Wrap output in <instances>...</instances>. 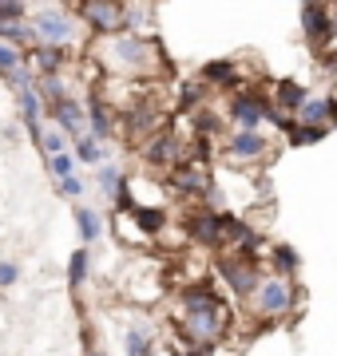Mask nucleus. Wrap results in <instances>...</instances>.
Returning <instances> with one entry per match:
<instances>
[{
  "label": "nucleus",
  "mask_w": 337,
  "mask_h": 356,
  "mask_svg": "<svg viewBox=\"0 0 337 356\" xmlns=\"http://www.w3.org/2000/svg\"><path fill=\"white\" fill-rule=\"evenodd\" d=\"M266 107H270V103L258 99V95H238V99H230V119L238 123V127H246V131H262Z\"/></svg>",
  "instance_id": "obj_11"
},
{
  "label": "nucleus",
  "mask_w": 337,
  "mask_h": 356,
  "mask_svg": "<svg viewBox=\"0 0 337 356\" xmlns=\"http://www.w3.org/2000/svg\"><path fill=\"white\" fill-rule=\"evenodd\" d=\"M76 229H79V242L84 245H95L104 238V218L95 214L91 206H79L76 210Z\"/></svg>",
  "instance_id": "obj_18"
},
{
  "label": "nucleus",
  "mask_w": 337,
  "mask_h": 356,
  "mask_svg": "<svg viewBox=\"0 0 337 356\" xmlns=\"http://www.w3.org/2000/svg\"><path fill=\"white\" fill-rule=\"evenodd\" d=\"M88 127H91L88 139H95V143H107L111 135H116V123H111V111H107L104 99H91L88 103Z\"/></svg>",
  "instance_id": "obj_16"
},
{
  "label": "nucleus",
  "mask_w": 337,
  "mask_h": 356,
  "mask_svg": "<svg viewBox=\"0 0 337 356\" xmlns=\"http://www.w3.org/2000/svg\"><path fill=\"white\" fill-rule=\"evenodd\" d=\"M84 356H107V353H100V348H88V353H84Z\"/></svg>",
  "instance_id": "obj_36"
},
{
  "label": "nucleus",
  "mask_w": 337,
  "mask_h": 356,
  "mask_svg": "<svg viewBox=\"0 0 337 356\" xmlns=\"http://www.w3.org/2000/svg\"><path fill=\"white\" fill-rule=\"evenodd\" d=\"M210 83H234V64H207Z\"/></svg>",
  "instance_id": "obj_33"
},
{
  "label": "nucleus",
  "mask_w": 337,
  "mask_h": 356,
  "mask_svg": "<svg viewBox=\"0 0 337 356\" xmlns=\"http://www.w3.org/2000/svg\"><path fill=\"white\" fill-rule=\"evenodd\" d=\"M151 356H171V353H151Z\"/></svg>",
  "instance_id": "obj_37"
},
{
  "label": "nucleus",
  "mask_w": 337,
  "mask_h": 356,
  "mask_svg": "<svg viewBox=\"0 0 337 356\" xmlns=\"http://www.w3.org/2000/svg\"><path fill=\"white\" fill-rule=\"evenodd\" d=\"M4 83H8L16 95H20V91H28V88H36V83H32V72H28L24 64L16 67V72H8V76H4Z\"/></svg>",
  "instance_id": "obj_30"
},
{
  "label": "nucleus",
  "mask_w": 337,
  "mask_h": 356,
  "mask_svg": "<svg viewBox=\"0 0 337 356\" xmlns=\"http://www.w3.org/2000/svg\"><path fill=\"white\" fill-rule=\"evenodd\" d=\"M171 182H175V191H179V194H191V198H207V194L214 191V186H210V175L198 163L171 166Z\"/></svg>",
  "instance_id": "obj_9"
},
{
  "label": "nucleus",
  "mask_w": 337,
  "mask_h": 356,
  "mask_svg": "<svg viewBox=\"0 0 337 356\" xmlns=\"http://www.w3.org/2000/svg\"><path fill=\"white\" fill-rule=\"evenodd\" d=\"M219 277H222V285H226V293H230L234 301H246L250 293L258 289V281L266 277V273H262V261L254 254L230 250V254H222V261H219Z\"/></svg>",
  "instance_id": "obj_3"
},
{
  "label": "nucleus",
  "mask_w": 337,
  "mask_h": 356,
  "mask_svg": "<svg viewBox=\"0 0 337 356\" xmlns=\"http://www.w3.org/2000/svg\"><path fill=\"white\" fill-rule=\"evenodd\" d=\"M147 20H151L147 4H123V24H127V28H143Z\"/></svg>",
  "instance_id": "obj_29"
},
{
  "label": "nucleus",
  "mask_w": 337,
  "mask_h": 356,
  "mask_svg": "<svg viewBox=\"0 0 337 356\" xmlns=\"http://www.w3.org/2000/svg\"><path fill=\"white\" fill-rule=\"evenodd\" d=\"M298 305H301L298 281L282 277V273H266V277L258 281V289L242 301V309H246L254 321H285Z\"/></svg>",
  "instance_id": "obj_2"
},
{
  "label": "nucleus",
  "mask_w": 337,
  "mask_h": 356,
  "mask_svg": "<svg viewBox=\"0 0 337 356\" xmlns=\"http://www.w3.org/2000/svg\"><path fill=\"white\" fill-rule=\"evenodd\" d=\"M48 111H52V119H56V127L64 131V135H72V139H84V135H88V111H84V107H79L76 99H60L56 103V107H48Z\"/></svg>",
  "instance_id": "obj_10"
},
{
  "label": "nucleus",
  "mask_w": 337,
  "mask_h": 356,
  "mask_svg": "<svg viewBox=\"0 0 337 356\" xmlns=\"http://www.w3.org/2000/svg\"><path fill=\"white\" fill-rule=\"evenodd\" d=\"M64 60H68V48H60V44H40L36 48V64L44 76H60Z\"/></svg>",
  "instance_id": "obj_21"
},
{
  "label": "nucleus",
  "mask_w": 337,
  "mask_h": 356,
  "mask_svg": "<svg viewBox=\"0 0 337 356\" xmlns=\"http://www.w3.org/2000/svg\"><path fill=\"white\" fill-rule=\"evenodd\" d=\"M147 163L151 166H175L179 163V139H175V135H171V131H163V135H155V139L147 143Z\"/></svg>",
  "instance_id": "obj_14"
},
{
  "label": "nucleus",
  "mask_w": 337,
  "mask_h": 356,
  "mask_svg": "<svg viewBox=\"0 0 337 356\" xmlns=\"http://www.w3.org/2000/svg\"><path fill=\"white\" fill-rule=\"evenodd\" d=\"M325 131H329V127H310V123H294V127L285 131V135L298 143V147H310V143H322V139H325Z\"/></svg>",
  "instance_id": "obj_26"
},
{
  "label": "nucleus",
  "mask_w": 337,
  "mask_h": 356,
  "mask_svg": "<svg viewBox=\"0 0 337 356\" xmlns=\"http://www.w3.org/2000/svg\"><path fill=\"white\" fill-rule=\"evenodd\" d=\"M226 154H230L234 163H246V166H254V163H262V159H270V139L262 135V131H246V127H238L226 139Z\"/></svg>",
  "instance_id": "obj_5"
},
{
  "label": "nucleus",
  "mask_w": 337,
  "mask_h": 356,
  "mask_svg": "<svg viewBox=\"0 0 337 356\" xmlns=\"http://www.w3.org/2000/svg\"><path fill=\"white\" fill-rule=\"evenodd\" d=\"M16 103H20V115H24V127H32V123H40V115L48 111V103H44V95H40L36 88H28L16 95Z\"/></svg>",
  "instance_id": "obj_22"
},
{
  "label": "nucleus",
  "mask_w": 337,
  "mask_h": 356,
  "mask_svg": "<svg viewBox=\"0 0 337 356\" xmlns=\"http://www.w3.org/2000/svg\"><path fill=\"white\" fill-rule=\"evenodd\" d=\"M20 4H24V0H20Z\"/></svg>",
  "instance_id": "obj_39"
},
{
  "label": "nucleus",
  "mask_w": 337,
  "mask_h": 356,
  "mask_svg": "<svg viewBox=\"0 0 337 356\" xmlns=\"http://www.w3.org/2000/svg\"><path fill=\"white\" fill-rule=\"evenodd\" d=\"M123 348H127V356H151L155 353V329L151 325H123Z\"/></svg>",
  "instance_id": "obj_15"
},
{
  "label": "nucleus",
  "mask_w": 337,
  "mask_h": 356,
  "mask_svg": "<svg viewBox=\"0 0 337 356\" xmlns=\"http://www.w3.org/2000/svg\"><path fill=\"white\" fill-rule=\"evenodd\" d=\"M40 147H44V154H48V159H52V154H60V151H64V131H60V127L44 131V135H40Z\"/></svg>",
  "instance_id": "obj_31"
},
{
  "label": "nucleus",
  "mask_w": 337,
  "mask_h": 356,
  "mask_svg": "<svg viewBox=\"0 0 337 356\" xmlns=\"http://www.w3.org/2000/svg\"><path fill=\"white\" fill-rule=\"evenodd\" d=\"M123 297L127 301H139V305H147V301H155V297H163V281H159V269H151V277H127V285H123Z\"/></svg>",
  "instance_id": "obj_17"
},
{
  "label": "nucleus",
  "mask_w": 337,
  "mask_h": 356,
  "mask_svg": "<svg viewBox=\"0 0 337 356\" xmlns=\"http://www.w3.org/2000/svg\"><path fill=\"white\" fill-rule=\"evenodd\" d=\"M32 28H36L40 44H60V48H68V44L76 40V24H72V16L60 13V8H44V13L32 20Z\"/></svg>",
  "instance_id": "obj_6"
},
{
  "label": "nucleus",
  "mask_w": 337,
  "mask_h": 356,
  "mask_svg": "<svg viewBox=\"0 0 337 356\" xmlns=\"http://www.w3.org/2000/svg\"><path fill=\"white\" fill-rule=\"evenodd\" d=\"M95 186L111 198V202H127V178H123V170H119L116 163H104L100 170H95Z\"/></svg>",
  "instance_id": "obj_13"
},
{
  "label": "nucleus",
  "mask_w": 337,
  "mask_h": 356,
  "mask_svg": "<svg viewBox=\"0 0 337 356\" xmlns=\"http://www.w3.org/2000/svg\"><path fill=\"white\" fill-rule=\"evenodd\" d=\"M48 170H52L56 182H60V178H72L76 175V154H68V151L52 154V159H48Z\"/></svg>",
  "instance_id": "obj_27"
},
{
  "label": "nucleus",
  "mask_w": 337,
  "mask_h": 356,
  "mask_svg": "<svg viewBox=\"0 0 337 356\" xmlns=\"http://www.w3.org/2000/svg\"><path fill=\"white\" fill-rule=\"evenodd\" d=\"M36 91L48 99V107H56V103L64 99V83H60V76H44V83H40Z\"/></svg>",
  "instance_id": "obj_28"
},
{
  "label": "nucleus",
  "mask_w": 337,
  "mask_h": 356,
  "mask_svg": "<svg viewBox=\"0 0 337 356\" xmlns=\"http://www.w3.org/2000/svg\"><path fill=\"white\" fill-rule=\"evenodd\" d=\"M301 103H306V88L301 83H294V79H285V83H278V111H298Z\"/></svg>",
  "instance_id": "obj_23"
},
{
  "label": "nucleus",
  "mask_w": 337,
  "mask_h": 356,
  "mask_svg": "<svg viewBox=\"0 0 337 356\" xmlns=\"http://www.w3.org/2000/svg\"><path fill=\"white\" fill-rule=\"evenodd\" d=\"M56 186H60V194H64V198H79V194H84V182H79L76 175H72V178H60Z\"/></svg>",
  "instance_id": "obj_35"
},
{
  "label": "nucleus",
  "mask_w": 337,
  "mask_h": 356,
  "mask_svg": "<svg viewBox=\"0 0 337 356\" xmlns=\"http://www.w3.org/2000/svg\"><path fill=\"white\" fill-rule=\"evenodd\" d=\"M84 20H88L95 32L116 36L119 28H123V4H119V0H88V4H84Z\"/></svg>",
  "instance_id": "obj_7"
},
{
  "label": "nucleus",
  "mask_w": 337,
  "mask_h": 356,
  "mask_svg": "<svg viewBox=\"0 0 337 356\" xmlns=\"http://www.w3.org/2000/svg\"><path fill=\"white\" fill-rule=\"evenodd\" d=\"M274 273H282V277H294L298 273V250H290V245H274Z\"/></svg>",
  "instance_id": "obj_24"
},
{
  "label": "nucleus",
  "mask_w": 337,
  "mask_h": 356,
  "mask_svg": "<svg viewBox=\"0 0 337 356\" xmlns=\"http://www.w3.org/2000/svg\"><path fill=\"white\" fill-rule=\"evenodd\" d=\"M301 32H306L310 44H329L334 32H337V24L322 4H301Z\"/></svg>",
  "instance_id": "obj_8"
},
{
  "label": "nucleus",
  "mask_w": 337,
  "mask_h": 356,
  "mask_svg": "<svg viewBox=\"0 0 337 356\" xmlns=\"http://www.w3.org/2000/svg\"><path fill=\"white\" fill-rule=\"evenodd\" d=\"M301 4H318V0H301Z\"/></svg>",
  "instance_id": "obj_38"
},
{
  "label": "nucleus",
  "mask_w": 337,
  "mask_h": 356,
  "mask_svg": "<svg viewBox=\"0 0 337 356\" xmlns=\"http://www.w3.org/2000/svg\"><path fill=\"white\" fill-rule=\"evenodd\" d=\"M135 226L143 229V238H159L163 229H167V218H163V210L159 206H135Z\"/></svg>",
  "instance_id": "obj_19"
},
{
  "label": "nucleus",
  "mask_w": 337,
  "mask_h": 356,
  "mask_svg": "<svg viewBox=\"0 0 337 356\" xmlns=\"http://www.w3.org/2000/svg\"><path fill=\"white\" fill-rule=\"evenodd\" d=\"M179 332L195 348H214L230 332V305L210 285H187L179 293Z\"/></svg>",
  "instance_id": "obj_1"
},
{
  "label": "nucleus",
  "mask_w": 337,
  "mask_h": 356,
  "mask_svg": "<svg viewBox=\"0 0 337 356\" xmlns=\"http://www.w3.org/2000/svg\"><path fill=\"white\" fill-rule=\"evenodd\" d=\"M16 67H20V51L0 40V76H8V72H16Z\"/></svg>",
  "instance_id": "obj_32"
},
{
  "label": "nucleus",
  "mask_w": 337,
  "mask_h": 356,
  "mask_svg": "<svg viewBox=\"0 0 337 356\" xmlns=\"http://www.w3.org/2000/svg\"><path fill=\"white\" fill-rule=\"evenodd\" d=\"M76 163L100 166V163H104V147H100L95 139H88V135H84V139H76Z\"/></svg>",
  "instance_id": "obj_25"
},
{
  "label": "nucleus",
  "mask_w": 337,
  "mask_h": 356,
  "mask_svg": "<svg viewBox=\"0 0 337 356\" xmlns=\"http://www.w3.org/2000/svg\"><path fill=\"white\" fill-rule=\"evenodd\" d=\"M20 281V266L16 261H0V289H13Z\"/></svg>",
  "instance_id": "obj_34"
},
{
  "label": "nucleus",
  "mask_w": 337,
  "mask_h": 356,
  "mask_svg": "<svg viewBox=\"0 0 337 356\" xmlns=\"http://www.w3.org/2000/svg\"><path fill=\"white\" fill-rule=\"evenodd\" d=\"M107 56H111V64L116 72L123 76H147L151 67H155V48H151V40H143L139 32H127V36H116L107 44Z\"/></svg>",
  "instance_id": "obj_4"
},
{
  "label": "nucleus",
  "mask_w": 337,
  "mask_h": 356,
  "mask_svg": "<svg viewBox=\"0 0 337 356\" xmlns=\"http://www.w3.org/2000/svg\"><path fill=\"white\" fill-rule=\"evenodd\" d=\"M337 119V99L329 95H306V103L298 107V123H310V127H329Z\"/></svg>",
  "instance_id": "obj_12"
},
{
  "label": "nucleus",
  "mask_w": 337,
  "mask_h": 356,
  "mask_svg": "<svg viewBox=\"0 0 337 356\" xmlns=\"http://www.w3.org/2000/svg\"><path fill=\"white\" fill-rule=\"evenodd\" d=\"M88 273H91V250L88 245H79L76 254L68 257V285H72V289H84Z\"/></svg>",
  "instance_id": "obj_20"
}]
</instances>
